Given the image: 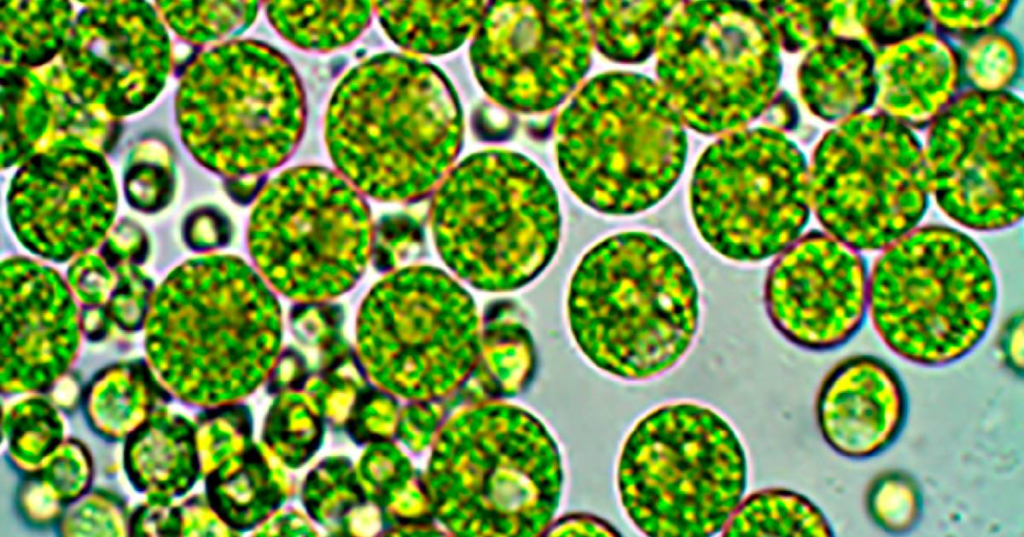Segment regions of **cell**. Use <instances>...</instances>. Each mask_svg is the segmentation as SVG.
<instances>
[{"label":"cell","mask_w":1024,"mask_h":537,"mask_svg":"<svg viewBox=\"0 0 1024 537\" xmlns=\"http://www.w3.org/2000/svg\"><path fill=\"white\" fill-rule=\"evenodd\" d=\"M377 242L372 248L374 261L381 269H390L396 263V252L414 244L420 237L417 220L405 214L384 217L377 227Z\"/></svg>","instance_id":"cell-26"},{"label":"cell","mask_w":1024,"mask_h":537,"mask_svg":"<svg viewBox=\"0 0 1024 537\" xmlns=\"http://www.w3.org/2000/svg\"><path fill=\"white\" fill-rule=\"evenodd\" d=\"M387 35L405 50L443 54L458 48L477 32L483 1H374Z\"/></svg>","instance_id":"cell-19"},{"label":"cell","mask_w":1024,"mask_h":537,"mask_svg":"<svg viewBox=\"0 0 1024 537\" xmlns=\"http://www.w3.org/2000/svg\"><path fill=\"white\" fill-rule=\"evenodd\" d=\"M456 92L435 66L382 53L348 71L325 118L331 159L355 188L384 202L427 195L460 151Z\"/></svg>","instance_id":"cell-1"},{"label":"cell","mask_w":1024,"mask_h":537,"mask_svg":"<svg viewBox=\"0 0 1024 537\" xmlns=\"http://www.w3.org/2000/svg\"><path fill=\"white\" fill-rule=\"evenodd\" d=\"M998 297L984 248L955 229L930 226L904 235L868 276L873 326L896 355L926 367L959 361L986 336Z\"/></svg>","instance_id":"cell-5"},{"label":"cell","mask_w":1024,"mask_h":537,"mask_svg":"<svg viewBox=\"0 0 1024 537\" xmlns=\"http://www.w3.org/2000/svg\"><path fill=\"white\" fill-rule=\"evenodd\" d=\"M305 119L300 80L273 47L235 40L198 61L193 148L210 169L234 179L272 170L297 147Z\"/></svg>","instance_id":"cell-11"},{"label":"cell","mask_w":1024,"mask_h":537,"mask_svg":"<svg viewBox=\"0 0 1024 537\" xmlns=\"http://www.w3.org/2000/svg\"><path fill=\"white\" fill-rule=\"evenodd\" d=\"M722 532L729 537L834 535L830 522L815 503L784 488L762 489L741 500Z\"/></svg>","instance_id":"cell-22"},{"label":"cell","mask_w":1024,"mask_h":537,"mask_svg":"<svg viewBox=\"0 0 1024 537\" xmlns=\"http://www.w3.org/2000/svg\"><path fill=\"white\" fill-rule=\"evenodd\" d=\"M115 209V188L97 157L65 154L38 159L15 178L9 214L20 242L46 259L65 261L96 247Z\"/></svg>","instance_id":"cell-16"},{"label":"cell","mask_w":1024,"mask_h":537,"mask_svg":"<svg viewBox=\"0 0 1024 537\" xmlns=\"http://www.w3.org/2000/svg\"><path fill=\"white\" fill-rule=\"evenodd\" d=\"M998 349L1006 367L1018 377L1023 375V315L1014 312L1003 323L998 334Z\"/></svg>","instance_id":"cell-29"},{"label":"cell","mask_w":1024,"mask_h":537,"mask_svg":"<svg viewBox=\"0 0 1024 537\" xmlns=\"http://www.w3.org/2000/svg\"><path fill=\"white\" fill-rule=\"evenodd\" d=\"M593 36L579 1H494L470 57L485 92L516 112L555 108L587 72Z\"/></svg>","instance_id":"cell-12"},{"label":"cell","mask_w":1024,"mask_h":537,"mask_svg":"<svg viewBox=\"0 0 1024 537\" xmlns=\"http://www.w3.org/2000/svg\"><path fill=\"white\" fill-rule=\"evenodd\" d=\"M554 138L570 190L609 215L659 203L680 178L687 155L683 122L668 93L629 72L588 81L558 115Z\"/></svg>","instance_id":"cell-3"},{"label":"cell","mask_w":1024,"mask_h":537,"mask_svg":"<svg viewBox=\"0 0 1024 537\" xmlns=\"http://www.w3.org/2000/svg\"><path fill=\"white\" fill-rule=\"evenodd\" d=\"M864 505L869 519L892 535L913 531L923 515V493L918 481L907 471L879 472L868 483Z\"/></svg>","instance_id":"cell-23"},{"label":"cell","mask_w":1024,"mask_h":537,"mask_svg":"<svg viewBox=\"0 0 1024 537\" xmlns=\"http://www.w3.org/2000/svg\"><path fill=\"white\" fill-rule=\"evenodd\" d=\"M263 188L261 178L240 180L235 179L228 185L230 195L238 202L246 203L255 195H258Z\"/></svg>","instance_id":"cell-30"},{"label":"cell","mask_w":1024,"mask_h":537,"mask_svg":"<svg viewBox=\"0 0 1024 537\" xmlns=\"http://www.w3.org/2000/svg\"><path fill=\"white\" fill-rule=\"evenodd\" d=\"M752 2L677 5L657 45V74L682 122L714 134L744 126L774 99L778 35Z\"/></svg>","instance_id":"cell-8"},{"label":"cell","mask_w":1024,"mask_h":537,"mask_svg":"<svg viewBox=\"0 0 1024 537\" xmlns=\"http://www.w3.org/2000/svg\"><path fill=\"white\" fill-rule=\"evenodd\" d=\"M231 236L228 218L214 209L198 212L185 228L187 244L195 250H210L225 245Z\"/></svg>","instance_id":"cell-27"},{"label":"cell","mask_w":1024,"mask_h":537,"mask_svg":"<svg viewBox=\"0 0 1024 537\" xmlns=\"http://www.w3.org/2000/svg\"><path fill=\"white\" fill-rule=\"evenodd\" d=\"M248 245L275 290L301 301L329 299L358 281L372 255L370 211L343 175L314 165L289 168L258 194Z\"/></svg>","instance_id":"cell-9"},{"label":"cell","mask_w":1024,"mask_h":537,"mask_svg":"<svg viewBox=\"0 0 1024 537\" xmlns=\"http://www.w3.org/2000/svg\"><path fill=\"white\" fill-rule=\"evenodd\" d=\"M267 16L290 43L310 51H331L356 40L368 26L369 1H272Z\"/></svg>","instance_id":"cell-20"},{"label":"cell","mask_w":1024,"mask_h":537,"mask_svg":"<svg viewBox=\"0 0 1024 537\" xmlns=\"http://www.w3.org/2000/svg\"><path fill=\"white\" fill-rule=\"evenodd\" d=\"M3 374L38 382L60 373L77 343L76 308L61 276L23 257L1 267Z\"/></svg>","instance_id":"cell-17"},{"label":"cell","mask_w":1024,"mask_h":537,"mask_svg":"<svg viewBox=\"0 0 1024 537\" xmlns=\"http://www.w3.org/2000/svg\"><path fill=\"white\" fill-rule=\"evenodd\" d=\"M808 186L829 234L857 251L902 238L925 205L922 172L907 156L819 153Z\"/></svg>","instance_id":"cell-15"},{"label":"cell","mask_w":1024,"mask_h":537,"mask_svg":"<svg viewBox=\"0 0 1024 537\" xmlns=\"http://www.w3.org/2000/svg\"><path fill=\"white\" fill-rule=\"evenodd\" d=\"M148 252L143 232L136 227L117 228L104 243L101 255L111 264L137 263Z\"/></svg>","instance_id":"cell-28"},{"label":"cell","mask_w":1024,"mask_h":537,"mask_svg":"<svg viewBox=\"0 0 1024 537\" xmlns=\"http://www.w3.org/2000/svg\"><path fill=\"white\" fill-rule=\"evenodd\" d=\"M430 224L445 265L486 292L535 279L559 245L557 194L527 157L489 149L462 160L434 194Z\"/></svg>","instance_id":"cell-4"},{"label":"cell","mask_w":1024,"mask_h":537,"mask_svg":"<svg viewBox=\"0 0 1024 537\" xmlns=\"http://www.w3.org/2000/svg\"><path fill=\"white\" fill-rule=\"evenodd\" d=\"M364 354L386 377L447 383L471 365L477 315L469 293L431 266H409L382 278L362 308Z\"/></svg>","instance_id":"cell-13"},{"label":"cell","mask_w":1024,"mask_h":537,"mask_svg":"<svg viewBox=\"0 0 1024 537\" xmlns=\"http://www.w3.org/2000/svg\"><path fill=\"white\" fill-rule=\"evenodd\" d=\"M68 280L86 307L107 304L116 282V271L102 255L84 254L69 267Z\"/></svg>","instance_id":"cell-25"},{"label":"cell","mask_w":1024,"mask_h":537,"mask_svg":"<svg viewBox=\"0 0 1024 537\" xmlns=\"http://www.w3.org/2000/svg\"><path fill=\"white\" fill-rule=\"evenodd\" d=\"M819 431L837 454L864 460L891 447L909 414L908 394L898 372L874 355L837 362L823 378L815 403Z\"/></svg>","instance_id":"cell-18"},{"label":"cell","mask_w":1024,"mask_h":537,"mask_svg":"<svg viewBox=\"0 0 1024 537\" xmlns=\"http://www.w3.org/2000/svg\"><path fill=\"white\" fill-rule=\"evenodd\" d=\"M689 197L702 240L738 263L780 254L809 216L804 159L771 127L730 132L711 144L696 163Z\"/></svg>","instance_id":"cell-10"},{"label":"cell","mask_w":1024,"mask_h":537,"mask_svg":"<svg viewBox=\"0 0 1024 537\" xmlns=\"http://www.w3.org/2000/svg\"><path fill=\"white\" fill-rule=\"evenodd\" d=\"M746 483V456L733 428L712 409L688 402L661 406L640 419L618 469L622 504L651 537L722 531Z\"/></svg>","instance_id":"cell-6"},{"label":"cell","mask_w":1024,"mask_h":537,"mask_svg":"<svg viewBox=\"0 0 1024 537\" xmlns=\"http://www.w3.org/2000/svg\"><path fill=\"white\" fill-rule=\"evenodd\" d=\"M112 265L116 271V282L105 309L121 326L136 328L151 305L152 281L135 263Z\"/></svg>","instance_id":"cell-24"},{"label":"cell","mask_w":1024,"mask_h":537,"mask_svg":"<svg viewBox=\"0 0 1024 537\" xmlns=\"http://www.w3.org/2000/svg\"><path fill=\"white\" fill-rule=\"evenodd\" d=\"M774 328L813 352L836 350L861 329L868 309V270L859 251L810 231L782 251L764 281Z\"/></svg>","instance_id":"cell-14"},{"label":"cell","mask_w":1024,"mask_h":537,"mask_svg":"<svg viewBox=\"0 0 1024 537\" xmlns=\"http://www.w3.org/2000/svg\"><path fill=\"white\" fill-rule=\"evenodd\" d=\"M278 312L265 281L240 258L195 257L154 292L148 351L158 370L179 385L255 375L274 354Z\"/></svg>","instance_id":"cell-7"},{"label":"cell","mask_w":1024,"mask_h":537,"mask_svg":"<svg viewBox=\"0 0 1024 537\" xmlns=\"http://www.w3.org/2000/svg\"><path fill=\"white\" fill-rule=\"evenodd\" d=\"M676 1H595L586 3L593 41L609 59L636 63L656 48Z\"/></svg>","instance_id":"cell-21"},{"label":"cell","mask_w":1024,"mask_h":537,"mask_svg":"<svg viewBox=\"0 0 1024 537\" xmlns=\"http://www.w3.org/2000/svg\"><path fill=\"white\" fill-rule=\"evenodd\" d=\"M571 325L598 367L644 381L687 353L700 318L697 282L684 256L640 230L611 235L581 259L568 290Z\"/></svg>","instance_id":"cell-2"}]
</instances>
